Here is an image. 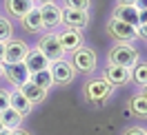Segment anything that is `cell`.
<instances>
[{
    "label": "cell",
    "mask_w": 147,
    "mask_h": 135,
    "mask_svg": "<svg viewBox=\"0 0 147 135\" xmlns=\"http://www.w3.org/2000/svg\"><path fill=\"white\" fill-rule=\"evenodd\" d=\"M0 131H5V126H2V122H0Z\"/></svg>",
    "instance_id": "8d00e7d4"
},
{
    "label": "cell",
    "mask_w": 147,
    "mask_h": 135,
    "mask_svg": "<svg viewBox=\"0 0 147 135\" xmlns=\"http://www.w3.org/2000/svg\"><path fill=\"white\" fill-rule=\"evenodd\" d=\"M5 62V42H0V64Z\"/></svg>",
    "instance_id": "1f68e13d"
},
{
    "label": "cell",
    "mask_w": 147,
    "mask_h": 135,
    "mask_svg": "<svg viewBox=\"0 0 147 135\" xmlns=\"http://www.w3.org/2000/svg\"><path fill=\"white\" fill-rule=\"evenodd\" d=\"M116 5H129V7H134L136 0H116Z\"/></svg>",
    "instance_id": "4dcf8cb0"
},
{
    "label": "cell",
    "mask_w": 147,
    "mask_h": 135,
    "mask_svg": "<svg viewBox=\"0 0 147 135\" xmlns=\"http://www.w3.org/2000/svg\"><path fill=\"white\" fill-rule=\"evenodd\" d=\"M40 18H42V27L45 31H56L60 27V18H63V7L58 2H42L38 5Z\"/></svg>",
    "instance_id": "5b68a950"
},
{
    "label": "cell",
    "mask_w": 147,
    "mask_h": 135,
    "mask_svg": "<svg viewBox=\"0 0 147 135\" xmlns=\"http://www.w3.org/2000/svg\"><path fill=\"white\" fill-rule=\"evenodd\" d=\"M145 135H147V131H145Z\"/></svg>",
    "instance_id": "74e56055"
},
{
    "label": "cell",
    "mask_w": 147,
    "mask_h": 135,
    "mask_svg": "<svg viewBox=\"0 0 147 135\" xmlns=\"http://www.w3.org/2000/svg\"><path fill=\"white\" fill-rule=\"evenodd\" d=\"M107 36H109L114 42H131V40L138 38L136 36V27L125 25V22L114 20V18L107 20Z\"/></svg>",
    "instance_id": "52a82bcc"
},
{
    "label": "cell",
    "mask_w": 147,
    "mask_h": 135,
    "mask_svg": "<svg viewBox=\"0 0 147 135\" xmlns=\"http://www.w3.org/2000/svg\"><path fill=\"white\" fill-rule=\"evenodd\" d=\"M11 38H13V25H11V20L7 16L0 13V42H7Z\"/></svg>",
    "instance_id": "603a6c76"
},
{
    "label": "cell",
    "mask_w": 147,
    "mask_h": 135,
    "mask_svg": "<svg viewBox=\"0 0 147 135\" xmlns=\"http://www.w3.org/2000/svg\"><path fill=\"white\" fill-rule=\"evenodd\" d=\"M29 82H34L36 86H40V89H45V91H51V89H54V78H51V71H49V69H47V71L34 73V75L29 78Z\"/></svg>",
    "instance_id": "7402d4cb"
},
{
    "label": "cell",
    "mask_w": 147,
    "mask_h": 135,
    "mask_svg": "<svg viewBox=\"0 0 147 135\" xmlns=\"http://www.w3.org/2000/svg\"><path fill=\"white\" fill-rule=\"evenodd\" d=\"M49 71H51V78H54V86H69L76 78V71H74V67L69 60H58L49 67Z\"/></svg>",
    "instance_id": "9c48e42d"
},
{
    "label": "cell",
    "mask_w": 147,
    "mask_h": 135,
    "mask_svg": "<svg viewBox=\"0 0 147 135\" xmlns=\"http://www.w3.org/2000/svg\"><path fill=\"white\" fill-rule=\"evenodd\" d=\"M127 111L131 117H138V120H147V100L140 95V93H134L131 98L127 100Z\"/></svg>",
    "instance_id": "ac0fdd59"
},
{
    "label": "cell",
    "mask_w": 147,
    "mask_h": 135,
    "mask_svg": "<svg viewBox=\"0 0 147 135\" xmlns=\"http://www.w3.org/2000/svg\"><path fill=\"white\" fill-rule=\"evenodd\" d=\"M138 25H147V9H138Z\"/></svg>",
    "instance_id": "83f0119b"
},
{
    "label": "cell",
    "mask_w": 147,
    "mask_h": 135,
    "mask_svg": "<svg viewBox=\"0 0 147 135\" xmlns=\"http://www.w3.org/2000/svg\"><path fill=\"white\" fill-rule=\"evenodd\" d=\"M0 135H11V131H7V128H5V131H0Z\"/></svg>",
    "instance_id": "e575fe53"
},
{
    "label": "cell",
    "mask_w": 147,
    "mask_h": 135,
    "mask_svg": "<svg viewBox=\"0 0 147 135\" xmlns=\"http://www.w3.org/2000/svg\"><path fill=\"white\" fill-rule=\"evenodd\" d=\"M136 9H147V0H136Z\"/></svg>",
    "instance_id": "f546056e"
},
{
    "label": "cell",
    "mask_w": 147,
    "mask_h": 135,
    "mask_svg": "<svg viewBox=\"0 0 147 135\" xmlns=\"http://www.w3.org/2000/svg\"><path fill=\"white\" fill-rule=\"evenodd\" d=\"M136 36L140 40H147V25H138L136 27Z\"/></svg>",
    "instance_id": "4316f807"
},
{
    "label": "cell",
    "mask_w": 147,
    "mask_h": 135,
    "mask_svg": "<svg viewBox=\"0 0 147 135\" xmlns=\"http://www.w3.org/2000/svg\"><path fill=\"white\" fill-rule=\"evenodd\" d=\"M69 55H71L69 62H71L74 71L80 73V75H92L96 71V67H98V55H96V51L92 47H87V45H83L80 49H76Z\"/></svg>",
    "instance_id": "3957f363"
},
{
    "label": "cell",
    "mask_w": 147,
    "mask_h": 135,
    "mask_svg": "<svg viewBox=\"0 0 147 135\" xmlns=\"http://www.w3.org/2000/svg\"><path fill=\"white\" fill-rule=\"evenodd\" d=\"M9 100H11V89H2L0 86V113L9 108Z\"/></svg>",
    "instance_id": "d4e9b609"
},
{
    "label": "cell",
    "mask_w": 147,
    "mask_h": 135,
    "mask_svg": "<svg viewBox=\"0 0 147 135\" xmlns=\"http://www.w3.org/2000/svg\"><path fill=\"white\" fill-rule=\"evenodd\" d=\"M38 5H42V2H58V0H36Z\"/></svg>",
    "instance_id": "836d02e7"
},
{
    "label": "cell",
    "mask_w": 147,
    "mask_h": 135,
    "mask_svg": "<svg viewBox=\"0 0 147 135\" xmlns=\"http://www.w3.org/2000/svg\"><path fill=\"white\" fill-rule=\"evenodd\" d=\"M58 42L63 47L65 53H74L76 49H80L85 45V36L83 31H76V29H63V31H56Z\"/></svg>",
    "instance_id": "8fae6325"
},
{
    "label": "cell",
    "mask_w": 147,
    "mask_h": 135,
    "mask_svg": "<svg viewBox=\"0 0 147 135\" xmlns=\"http://www.w3.org/2000/svg\"><path fill=\"white\" fill-rule=\"evenodd\" d=\"M2 78L9 82L13 89H20L25 82H29V71L27 67H25V62H13V64H2Z\"/></svg>",
    "instance_id": "8992f818"
},
{
    "label": "cell",
    "mask_w": 147,
    "mask_h": 135,
    "mask_svg": "<svg viewBox=\"0 0 147 135\" xmlns=\"http://www.w3.org/2000/svg\"><path fill=\"white\" fill-rule=\"evenodd\" d=\"M29 49L31 47L25 42V40H20V38H11L5 42V62L7 64H13V62H22L25 58H27ZM2 62V64H5Z\"/></svg>",
    "instance_id": "30bf717a"
},
{
    "label": "cell",
    "mask_w": 147,
    "mask_h": 135,
    "mask_svg": "<svg viewBox=\"0 0 147 135\" xmlns=\"http://www.w3.org/2000/svg\"><path fill=\"white\" fill-rule=\"evenodd\" d=\"M65 7L67 9H78V11H89L92 0H65Z\"/></svg>",
    "instance_id": "cb8c5ba5"
},
{
    "label": "cell",
    "mask_w": 147,
    "mask_h": 135,
    "mask_svg": "<svg viewBox=\"0 0 147 135\" xmlns=\"http://www.w3.org/2000/svg\"><path fill=\"white\" fill-rule=\"evenodd\" d=\"M102 78L109 82L114 89H118V86H127L129 82H131V73H129V69L107 64V67H105V71H102Z\"/></svg>",
    "instance_id": "7c38bea8"
},
{
    "label": "cell",
    "mask_w": 147,
    "mask_h": 135,
    "mask_svg": "<svg viewBox=\"0 0 147 135\" xmlns=\"http://www.w3.org/2000/svg\"><path fill=\"white\" fill-rule=\"evenodd\" d=\"M11 135H31L27 131V128H22V126H18V128H13V131H11Z\"/></svg>",
    "instance_id": "f1b7e54d"
},
{
    "label": "cell",
    "mask_w": 147,
    "mask_h": 135,
    "mask_svg": "<svg viewBox=\"0 0 147 135\" xmlns=\"http://www.w3.org/2000/svg\"><path fill=\"white\" fill-rule=\"evenodd\" d=\"M138 60H140V51L131 42H116L107 51V64H114V67L131 69Z\"/></svg>",
    "instance_id": "7a4b0ae2"
},
{
    "label": "cell",
    "mask_w": 147,
    "mask_h": 135,
    "mask_svg": "<svg viewBox=\"0 0 147 135\" xmlns=\"http://www.w3.org/2000/svg\"><path fill=\"white\" fill-rule=\"evenodd\" d=\"M9 108H13L16 113H20L22 117H27L31 111H34V106H31V102H29L20 91H11V100H9Z\"/></svg>",
    "instance_id": "d6986e66"
},
{
    "label": "cell",
    "mask_w": 147,
    "mask_h": 135,
    "mask_svg": "<svg viewBox=\"0 0 147 135\" xmlns=\"http://www.w3.org/2000/svg\"><path fill=\"white\" fill-rule=\"evenodd\" d=\"M123 135H145V128L143 126H127L123 131Z\"/></svg>",
    "instance_id": "484cf974"
},
{
    "label": "cell",
    "mask_w": 147,
    "mask_h": 135,
    "mask_svg": "<svg viewBox=\"0 0 147 135\" xmlns=\"http://www.w3.org/2000/svg\"><path fill=\"white\" fill-rule=\"evenodd\" d=\"M0 80H2V64H0Z\"/></svg>",
    "instance_id": "d590c367"
},
{
    "label": "cell",
    "mask_w": 147,
    "mask_h": 135,
    "mask_svg": "<svg viewBox=\"0 0 147 135\" xmlns=\"http://www.w3.org/2000/svg\"><path fill=\"white\" fill-rule=\"evenodd\" d=\"M129 73H131V82H134V84H138L140 89L147 86V60H138V62L129 69Z\"/></svg>",
    "instance_id": "44dd1931"
},
{
    "label": "cell",
    "mask_w": 147,
    "mask_h": 135,
    "mask_svg": "<svg viewBox=\"0 0 147 135\" xmlns=\"http://www.w3.org/2000/svg\"><path fill=\"white\" fill-rule=\"evenodd\" d=\"M36 49L40 51V53L45 55L49 62L54 64L58 62V60H65V51L63 47H60V42H58V36H56V31H47V33H40V38H38V45Z\"/></svg>",
    "instance_id": "277c9868"
},
{
    "label": "cell",
    "mask_w": 147,
    "mask_h": 135,
    "mask_svg": "<svg viewBox=\"0 0 147 135\" xmlns=\"http://www.w3.org/2000/svg\"><path fill=\"white\" fill-rule=\"evenodd\" d=\"M16 91H20L25 98L31 102V106H38V104H42L47 100V95H49V91H45V89H40V86H36L34 82H25L20 89H16Z\"/></svg>",
    "instance_id": "2e32d148"
},
{
    "label": "cell",
    "mask_w": 147,
    "mask_h": 135,
    "mask_svg": "<svg viewBox=\"0 0 147 135\" xmlns=\"http://www.w3.org/2000/svg\"><path fill=\"white\" fill-rule=\"evenodd\" d=\"M0 122H2V126H5L7 131H13V128L22 126L25 117L20 115V113H16L13 108H7V111H2V113H0Z\"/></svg>",
    "instance_id": "ffe728a7"
},
{
    "label": "cell",
    "mask_w": 147,
    "mask_h": 135,
    "mask_svg": "<svg viewBox=\"0 0 147 135\" xmlns=\"http://www.w3.org/2000/svg\"><path fill=\"white\" fill-rule=\"evenodd\" d=\"M83 95H85V100H87L89 104L102 106V104H107L111 100L114 86H111L102 75H98V78H87L85 84H83Z\"/></svg>",
    "instance_id": "6da1fadb"
},
{
    "label": "cell",
    "mask_w": 147,
    "mask_h": 135,
    "mask_svg": "<svg viewBox=\"0 0 147 135\" xmlns=\"http://www.w3.org/2000/svg\"><path fill=\"white\" fill-rule=\"evenodd\" d=\"M22 22V29L27 31V33H31V36H38V33H42L45 31V27H42V18H40V11H38V7H34V9L29 11L25 18L20 20Z\"/></svg>",
    "instance_id": "e0dca14e"
},
{
    "label": "cell",
    "mask_w": 147,
    "mask_h": 135,
    "mask_svg": "<svg viewBox=\"0 0 147 135\" xmlns=\"http://www.w3.org/2000/svg\"><path fill=\"white\" fill-rule=\"evenodd\" d=\"M92 20V13L89 11H78V9H67L63 7V18H60V25L65 29H76V31H83Z\"/></svg>",
    "instance_id": "ba28073f"
},
{
    "label": "cell",
    "mask_w": 147,
    "mask_h": 135,
    "mask_svg": "<svg viewBox=\"0 0 147 135\" xmlns=\"http://www.w3.org/2000/svg\"><path fill=\"white\" fill-rule=\"evenodd\" d=\"M138 93H140V95H143V98H145V100H147V86H143V89L138 91Z\"/></svg>",
    "instance_id": "d6a6232c"
},
{
    "label": "cell",
    "mask_w": 147,
    "mask_h": 135,
    "mask_svg": "<svg viewBox=\"0 0 147 135\" xmlns=\"http://www.w3.org/2000/svg\"><path fill=\"white\" fill-rule=\"evenodd\" d=\"M109 18L120 20V22L131 25V27H138V9L136 7H129V5H116Z\"/></svg>",
    "instance_id": "9a60e30c"
},
{
    "label": "cell",
    "mask_w": 147,
    "mask_h": 135,
    "mask_svg": "<svg viewBox=\"0 0 147 135\" xmlns=\"http://www.w3.org/2000/svg\"><path fill=\"white\" fill-rule=\"evenodd\" d=\"M22 62H25V67H27L29 75H34V73H38V71H47V69L51 67V62H49L40 51H38L36 47H31V49H29L27 58H25Z\"/></svg>",
    "instance_id": "5bb4252c"
},
{
    "label": "cell",
    "mask_w": 147,
    "mask_h": 135,
    "mask_svg": "<svg viewBox=\"0 0 147 135\" xmlns=\"http://www.w3.org/2000/svg\"><path fill=\"white\" fill-rule=\"evenodd\" d=\"M38 7L36 0H5V11H7V18H16L22 20L29 11Z\"/></svg>",
    "instance_id": "4fadbf2b"
}]
</instances>
